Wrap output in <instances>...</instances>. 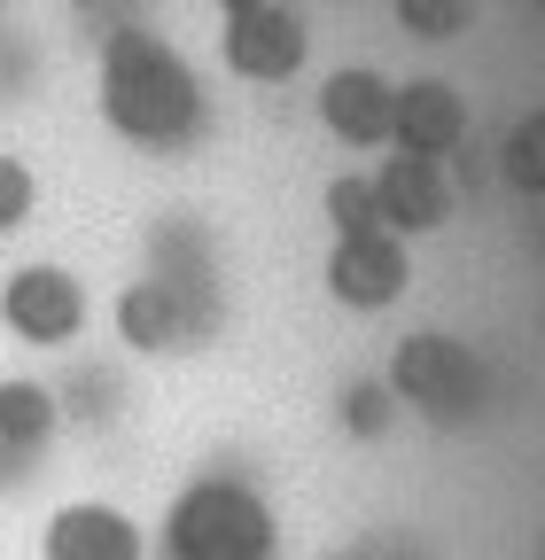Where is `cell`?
<instances>
[{"mask_svg": "<svg viewBox=\"0 0 545 560\" xmlns=\"http://www.w3.org/2000/svg\"><path fill=\"white\" fill-rule=\"evenodd\" d=\"M335 560H351V552H335Z\"/></svg>", "mask_w": 545, "mask_h": 560, "instance_id": "d6986e66", "label": "cell"}, {"mask_svg": "<svg viewBox=\"0 0 545 560\" xmlns=\"http://www.w3.org/2000/svg\"><path fill=\"white\" fill-rule=\"evenodd\" d=\"M390 389L405 412H421L429 429H475L491 412V366L484 350L444 335V327H414L390 359Z\"/></svg>", "mask_w": 545, "mask_h": 560, "instance_id": "7a4b0ae2", "label": "cell"}, {"mask_svg": "<svg viewBox=\"0 0 545 560\" xmlns=\"http://www.w3.org/2000/svg\"><path fill=\"white\" fill-rule=\"evenodd\" d=\"M55 420H62L55 389H39V382H0V452L32 459V452L55 436Z\"/></svg>", "mask_w": 545, "mask_h": 560, "instance_id": "7c38bea8", "label": "cell"}, {"mask_svg": "<svg viewBox=\"0 0 545 560\" xmlns=\"http://www.w3.org/2000/svg\"><path fill=\"white\" fill-rule=\"evenodd\" d=\"M327 296L344 304V312H397L405 289H414V242L374 226V234H335L327 242Z\"/></svg>", "mask_w": 545, "mask_h": 560, "instance_id": "277c9868", "label": "cell"}, {"mask_svg": "<svg viewBox=\"0 0 545 560\" xmlns=\"http://www.w3.org/2000/svg\"><path fill=\"white\" fill-rule=\"evenodd\" d=\"M374 202H382V226L405 234V242L444 234V226H452V210H460L444 156H405V149L374 164Z\"/></svg>", "mask_w": 545, "mask_h": 560, "instance_id": "52a82bcc", "label": "cell"}, {"mask_svg": "<svg viewBox=\"0 0 545 560\" xmlns=\"http://www.w3.org/2000/svg\"><path fill=\"white\" fill-rule=\"evenodd\" d=\"M32 210H39V179H32V164L0 149V234L32 226Z\"/></svg>", "mask_w": 545, "mask_h": 560, "instance_id": "9a60e30c", "label": "cell"}, {"mask_svg": "<svg viewBox=\"0 0 545 560\" xmlns=\"http://www.w3.org/2000/svg\"><path fill=\"white\" fill-rule=\"evenodd\" d=\"M397 16H405V32H421V39H460L467 16H475V0H397Z\"/></svg>", "mask_w": 545, "mask_h": 560, "instance_id": "2e32d148", "label": "cell"}, {"mask_svg": "<svg viewBox=\"0 0 545 560\" xmlns=\"http://www.w3.org/2000/svg\"><path fill=\"white\" fill-rule=\"evenodd\" d=\"M227 62L242 70V79H257V86H281V79H297L304 70V47H312V32H304V16L297 9H281V0H265V9H250V16H227Z\"/></svg>", "mask_w": 545, "mask_h": 560, "instance_id": "ba28073f", "label": "cell"}, {"mask_svg": "<svg viewBox=\"0 0 545 560\" xmlns=\"http://www.w3.org/2000/svg\"><path fill=\"white\" fill-rule=\"evenodd\" d=\"M94 102H102V125L117 140H141V149H179V140L202 125V79L156 32H117L102 47Z\"/></svg>", "mask_w": 545, "mask_h": 560, "instance_id": "6da1fadb", "label": "cell"}, {"mask_svg": "<svg viewBox=\"0 0 545 560\" xmlns=\"http://www.w3.org/2000/svg\"><path fill=\"white\" fill-rule=\"evenodd\" d=\"M39 560H149L141 545V522L125 506H102V499H71L55 506L47 529H39Z\"/></svg>", "mask_w": 545, "mask_h": 560, "instance_id": "9c48e42d", "label": "cell"}, {"mask_svg": "<svg viewBox=\"0 0 545 560\" xmlns=\"http://www.w3.org/2000/svg\"><path fill=\"white\" fill-rule=\"evenodd\" d=\"M219 9H227V16H250V9H265V0H219Z\"/></svg>", "mask_w": 545, "mask_h": 560, "instance_id": "e0dca14e", "label": "cell"}, {"mask_svg": "<svg viewBox=\"0 0 545 560\" xmlns=\"http://www.w3.org/2000/svg\"><path fill=\"white\" fill-rule=\"evenodd\" d=\"M0 327L32 350H62L86 335V280L71 265H16L0 280Z\"/></svg>", "mask_w": 545, "mask_h": 560, "instance_id": "5b68a950", "label": "cell"}, {"mask_svg": "<svg viewBox=\"0 0 545 560\" xmlns=\"http://www.w3.org/2000/svg\"><path fill=\"white\" fill-rule=\"evenodd\" d=\"M405 405H397V389H390V374L382 382H351L344 389V429L351 436H390V420H397Z\"/></svg>", "mask_w": 545, "mask_h": 560, "instance_id": "5bb4252c", "label": "cell"}, {"mask_svg": "<svg viewBox=\"0 0 545 560\" xmlns=\"http://www.w3.org/2000/svg\"><path fill=\"white\" fill-rule=\"evenodd\" d=\"M390 117H397V86L382 70H335L320 86V125L344 140V149H390Z\"/></svg>", "mask_w": 545, "mask_h": 560, "instance_id": "30bf717a", "label": "cell"}, {"mask_svg": "<svg viewBox=\"0 0 545 560\" xmlns=\"http://www.w3.org/2000/svg\"><path fill=\"white\" fill-rule=\"evenodd\" d=\"M537 560H545V545H537Z\"/></svg>", "mask_w": 545, "mask_h": 560, "instance_id": "ffe728a7", "label": "cell"}, {"mask_svg": "<svg viewBox=\"0 0 545 560\" xmlns=\"http://www.w3.org/2000/svg\"><path fill=\"white\" fill-rule=\"evenodd\" d=\"M281 522L250 482H187L164 514V560H272Z\"/></svg>", "mask_w": 545, "mask_h": 560, "instance_id": "3957f363", "label": "cell"}, {"mask_svg": "<svg viewBox=\"0 0 545 560\" xmlns=\"http://www.w3.org/2000/svg\"><path fill=\"white\" fill-rule=\"evenodd\" d=\"M71 9H102V0H71Z\"/></svg>", "mask_w": 545, "mask_h": 560, "instance_id": "ac0fdd59", "label": "cell"}, {"mask_svg": "<svg viewBox=\"0 0 545 560\" xmlns=\"http://www.w3.org/2000/svg\"><path fill=\"white\" fill-rule=\"evenodd\" d=\"M320 210H327V226H335V234H374V226H382V202H374V172H344V179H327Z\"/></svg>", "mask_w": 545, "mask_h": 560, "instance_id": "4fadbf2b", "label": "cell"}, {"mask_svg": "<svg viewBox=\"0 0 545 560\" xmlns=\"http://www.w3.org/2000/svg\"><path fill=\"white\" fill-rule=\"evenodd\" d=\"M202 327H211V304H202V280L149 272V280H132V289L117 296V335H125L132 350H149V359H164V350H187Z\"/></svg>", "mask_w": 545, "mask_h": 560, "instance_id": "8992f818", "label": "cell"}, {"mask_svg": "<svg viewBox=\"0 0 545 560\" xmlns=\"http://www.w3.org/2000/svg\"><path fill=\"white\" fill-rule=\"evenodd\" d=\"M467 140V94L452 79H414L397 86V117H390V149L405 156H452Z\"/></svg>", "mask_w": 545, "mask_h": 560, "instance_id": "8fae6325", "label": "cell"}, {"mask_svg": "<svg viewBox=\"0 0 545 560\" xmlns=\"http://www.w3.org/2000/svg\"><path fill=\"white\" fill-rule=\"evenodd\" d=\"M537 9H545V0H537Z\"/></svg>", "mask_w": 545, "mask_h": 560, "instance_id": "44dd1931", "label": "cell"}]
</instances>
